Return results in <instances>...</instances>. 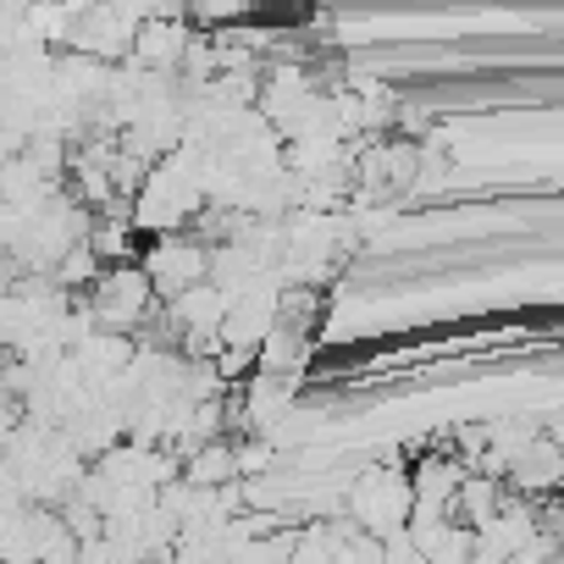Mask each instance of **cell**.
Instances as JSON below:
<instances>
[{
  "mask_svg": "<svg viewBox=\"0 0 564 564\" xmlns=\"http://www.w3.org/2000/svg\"><path fill=\"white\" fill-rule=\"evenodd\" d=\"M205 249L199 243H172V238H161L155 249H150V260H144V271L155 276V289L161 294H183V289H194V282L205 276Z\"/></svg>",
  "mask_w": 564,
  "mask_h": 564,
  "instance_id": "obj_2",
  "label": "cell"
},
{
  "mask_svg": "<svg viewBox=\"0 0 564 564\" xmlns=\"http://www.w3.org/2000/svg\"><path fill=\"white\" fill-rule=\"evenodd\" d=\"M238 470H243L238 454H232V448H216V443H205V454L188 459V481H194V487H221V481H232Z\"/></svg>",
  "mask_w": 564,
  "mask_h": 564,
  "instance_id": "obj_5",
  "label": "cell"
},
{
  "mask_svg": "<svg viewBox=\"0 0 564 564\" xmlns=\"http://www.w3.org/2000/svg\"><path fill=\"white\" fill-rule=\"evenodd\" d=\"M150 289L155 276L150 271H133V265H117L106 282H100V300H95V316L106 327H133L144 311H150Z\"/></svg>",
  "mask_w": 564,
  "mask_h": 564,
  "instance_id": "obj_1",
  "label": "cell"
},
{
  "mask_svg": "<svg viewBox=\"0 0 564 564\" xmlns=\"http://www.w3.org/2000/svg\"><path fill=\"white\" fill-rule=\"evenodd\" d=\"M498 509H503V498H498V487H492V476H465V487H459V498H454V514L465 520V525H492L498 520Z\"/></svg>",
  "mask_w": 564,
  "mask_h": 564,
  "instance_id": "obj_3",
  "label": "cell"
},
{
  "mask_svg": "<svg viewBox=\"0 0 564 564\" xmlns=\"http://www.w3.org/2000/svg\"><path fill=\"white\" fill-rule=\"evenodd\" d=\"M133 56L150 62V67H177V56H183V29H172V23H144V29L133 34Z\"/></svg>",
  "mask_w": 564,
  "mask_h": 564,
  "instance_id": "obj_4",
  "label": "cell"
}]
</instances>
